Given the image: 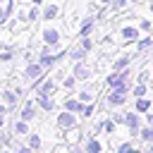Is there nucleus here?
<instances>
[{"label": "nucleus", "instance_id": "13", "mask_svg": "<svg viewBox=\"0 0 153 153\" xmlns=\"http://www.w3.org/2000/svg\"><path fill=\"white\" fill-rule=\"evenodd\" d=\"M124 124L131 129V134H139V115H134V112H124Z\"/></svg>", "mask_w": 153, "mask_h": 153}, {"label": "nucleus", "instance_id": "10", "mask_svg": "<svg viewBox=\"0 0 153 153\" xmlns=\"http://www.w3.org/2000/svg\"><path fill=\"white\" fill-rule=\"evenodd\" d=\"M65 110H69V112H74V115H81L84 112V103L79 100V98H65Z\"/></svg>", "mask_w": 153, "mask_h": 153}, {"label": "nucleus", "instance_id": "16", "mask_svg": "<svg viewBox=\"0 0 153 153\" xmlns=\"http://www.w3.org/2000/svg\"><path fill=\"white\" fill-rule=\"evenodd\" d=\"M67 55H69V57H72L74 62H81V60H84V57H86L88 53H86V50H84L81 45H76V48H72V50H67Z\"/></svg>", "mask_w": 153, "mask_h": 153}, {"label": "nucleus", "instance_id": "19", "mask_svg": "<svg viewBox=\"0 0 153 153\" xmlns=\"http://www.w3.org/2000/svg\"><path fill=\"white\" fill-rule=\"evenodd\" d=\"M127 65H129V55H122L112 62V72H122V69H127Z\"/></svg>", "mask_w": 153, "mask_h": 153}, {"label": "nucleus", "instance_id": "34", "mask_svg": "<svg viewBox=\"0 0 153 153\" xmlns=\"http://www.w3.org/2000/svg\"><path fill=\"white\" fill-rule=\"evenodd\" d=\"M14 153H33V148H31V146L26 143V146H19V148H17Z\"/></svg>", "mask_w": 153, "mask_h": 153}, {"label": "nucleus", "instance_id": "28", "mask_svg": "<svg viewBox=\"0 0 153 153\" xmlns=\"http://www.w3.org/2000/svg\"><path fill=\"white\" fill-rule=\"evenodd\" d=\"M93 110H96V105H93V103H86V105H84L81 117H91V115H93Z\"/></svg>", "mask_w": 153, "mask_h": 153}, {"label": "nucleus", "instance_id": "43", "mask_svg": "<svg viewBox=\"0 0 153 153\" xmlns=\"http://www.w3.org/2000/svg\"><path fill=\"white\" fill-rule=\"evenodd\" d=\"M148 122H151V124H153V115H148Z\"/></svg>", "mask_w": 153, "mask_h": 153}, {"label": "nucleus", "instance_id": "1", "mask_svg": "<svg viewBox=\"0 0 153 153\" xmlns=\"http://www.w3.org/2000/svg\"><path fill=\"white\" fill-rule=\"evenodd\" d=\"M24 76L31 81V86H36V84H41L43 79H45V67L36 60V62H29L26 67H24Z\"/></svg>", "mask_w": 153, "mask_h": 153}, {"label": "nucleus", "instance_id": "36", "mask_svg": "<svg viewBox=\"0 0 153 153\" xmlns=\"http://www.w3.org/2000/svg\"><path fill=\"white\" fill-rule=\"evenodd\" d=\"M141 29H143V31H148V29H151V22H148V19H143V22H141Z\"/></svg>", "mask_w": 153, "mask_h": 153}, {"label": "nucleus", "instance_id": "20", "mask_svg": "<svg viewBox=\"0 0 153 153\" xmlns=\"http://www.w3.org/2000/svg\"><path fill=\"white\" fill-rule=\"evenodd\" d=\"M81 103H91L93 100V86H86L84 91H79V96H76Z\"/></svg>", "mask_w": 153, "mask_h": 153}, {"label": "nucleus", "instance_id": "33", "mask_svg": "<svg viewBox=\"0 0 153 153\" xmlns=\"http://www.w3.org/2000/svg\"><path fill=\"white\" fill-rule=\"evenodd\" d=\"M143 93H146V86H143V84L134 86V96H143Z\"/></svg>", "mask_w": 153, "mask_h": 153}, {"label": "nucleus", "instance_id": "7", "mask_svg": "<svg viewBox=\"0 0 153 153\" xmlns=\"http://www.w3.org/2000/svg\"><path fill=\"white\" fill-rule=\"evenodd\" d=\"M2 103L12 110V108H17V103H19V93L14 91V88H2Z\"/></svg>", "mask_w": 153, "mask_h": 153}, {"label": "nucleus", "instance_id": "45", "mask_svg": "<svg viewBox=\"0 0 153 153\" xmlns=\"http://www.w3.org/2000/svg\"><path fill=\"white\" fill-rule=\"evenodd\" d=\"M151 12H153V2H151Z\"/></svg>", "mask_w": 153, "mask_h": 153}, {"label": "nucleus", "instance_id": "35", "mask_svg": "<svg viewBox=\"0 0 153 153\" xmlns=\"http://www.w3.org/2000/svg\"><path fill=\"white\" fill-rule=\"evenodd\" d=\"M55 153H72V148H67V146H60V148H55Z\"/></svg>", "mask_w": 153, "mask_h": 153}, {"label": "nucleus", "instance_id": "48", "mask_svg": "<svg viewBox=\"0 0 153 153\" xmlns=\"http://www.w3.org/2000/svg\"><path fill=\"white\" fill-rule=\"evenodd\" d=\"M131 2H136V0H131Z\"/></svg>", "mask_w": 153, "mask_h": 153}, {"label": "nucleus", "instance_id": "22", "mask_svg": "<svg viewBox=\"0 0 153 153\" xmlns=\"http://www.w3.org/2000/svg\"><path fill=\"white\" fill-rule=\"evenodd\" d=\"M12 60H14V53H12V48H10V50H0V62H2V65L12 62Z\"/></svg>", "mask_w": 153, "mask_h": 153}, {"label": "nucleus", "instance_id": "39", "mask_svg": "<svg viewBox=\"0 0 153 153\" xmlns=\"http://www.w3.org/2000/svg\"><path fill=\"white\" fill-rule=\"evenodd\" d=\"M2 127H5V117H0V129H2Z\"/></svg>", "mask_w": 153, "mask_h": 153}, {"label": "nucleus", "instance_id": "30", "mask_svg": "<svg viewBox=\"0 0 153 153\" xmlns=\"http://www.w3.org/2000/svg\"><path fill=\"white\" fill-rule=\"evenodd\" d=\"M127 2H129V0H112V2H110V7H112V10L117 12V10H122V7L127 5Z\"/></svg>", "mask_w": 153, "mask_h": 153}, {"label": "nucleus", "instance_id": "12", "mask_svg": "<svg viewBox=\"0 0 153 153\" xmlns=\"http://www.w3.org/2000/svg\"><path fill=\"white\" fill-rule=\"evenodd\" d=\"M93 26H96V17H86V19H84V24H81V29H79V38H84V36H91Z\"/></svg>", "mask_w": 153, "mask_h": 153}, {"label": "nucleus", "instance_id": "27", "mask_svg": "<svg viewBox=\"0 0 153 153\" xmlns=\"http://www.w3.org/2000/svg\"><path fill=\"white\" fill-rule=\"evenodd\" d=\"M148 108H151V100H143V98H141V100L136 103V110H139V112H146Z\"/></svg>", "mask_w": 153, "mask_h": 153}, {"label": "nucleus", "instance_id": "6", "mask_svg": "<svg viewBox=\"0 0 153 153\" xmlns=\"http://www.w3.org/2000/svg\"><path fill=\"white\" fill-rule=\"evenodd\" d=\"M72 74H74L79 81H86V79L91 76V67H88V65H84V60H81V62H74V69H72Z\"/></svg>", "mask_w": 153, "mask_h": 153}, {"label": "nucleus", "instance_id": "26", "mask_svg": "<svg viewBox=\"0 0 153 153\" xmlns=\"http://www.w3.org/2000/svg\"><path fill=\"white\" fill-rule=\"evenodd\" d=\"M139 134H141V139H143V141H153V124H151V127H146V129H141Z\"/></svg>", "mask_w": 153, "mask_h": 153}, {"label": "nucleus", "instance_id": "5", "mask_svg": "<svg viewBox=\"0 0 153 153\" xmlns=\"http://www.w3.org/2000/svg\"><path fill=\"white\" fill-rule=\"evenodd\" d=\"M33 91H36V96H53V91H55V79H43L41 84L33 86Z\"/></svg>", "mask_w": 153, "mask_h": 153}, {"label": "nucleus", "instance_id": "17", "mask_svg": "<svg viewBox=\"0 0 153 153\" xmlns=\"http://www.w3.org/2000/svg\"><path fill=\"white\" fill-rule=\"evenodd\" d=\"M29 146H31L33 151H41L43 139H41V134H38V131H29Z\"/></svg>", "mask_w": 153, "mask_h": 153}, {"label": "nucleus", "instance_id": "25", "mask_svg": "<svg viewBox=\"0 0 153 153\" xmlns=\"http://www.w3.org/2000/svg\"><path fill=\"white\" fill-rule=\"evenodd\" d=\"M79 45H81V48H84V50H86V53H91V50H93V41H91V38H88V36H84V38H81V41H79Z\"/></svg>", "mask_w": 153, "mask_h": 153}, {"label": "nucleus", "instance_id": "23", "mask_svg": "<svg viewBox=\"0 0 153 153\" xmlns=\"http://www.w3.org/2000/svg\"><path fill=\"white\" fill-rule=\"evenodd\" d=\"M76 81H79V79H76L74 74H69V76H65V79H62V86H65V88H74V86H76Z\"/></svg>", "mask_w": 153, "mask_h": 153}, {"label": "nucleus", "instance_id": "24", "mask_svg": "<svg viewBox=\"0 0 153 153\" xmlns=\"http://www.w3.org/2000/svg\"><path fill=\"white\" fill-rule=\"evenodd\" d=\"M26 17H29V24H31V22H36V19L41 17V12H38V5H33V7L26 12Z\"/></svg>", "mask_w": 153, "mask_h": 153}, {"label": "nucleus", "instance_id": "44", "mask_svg": "<svg viewBox=\"0 0 153 153\" xmlns=\"http://www.w3.org/2000/svg\"><path fill=\"white\" fill-rule=\"evenodd\" d=\"M146 153H153V146H151V148H148V151H146Z\"/></svg>", "mask_w": 153, "mask_h": 153}, {"label": "nucleus", "instance_id": "32", "mask_svg": "<svg viewBox=\"0 0 153 153\" xmlns=\"http://www.w3.org/2000/svg\"><path fill=\"white\" fill-rule=\"evenodd\" d=\"M103 129H105L108 134H112V131H115V122H112V120H108V122H103Z\"/></svg>", "mask_w": 153, "mask_h": 153}, {"label": "nucleus", "instance_id": "18", "mask_svg": "<svg viewBox=\"0 0 153 153\" xmlns=\"http://www.w3.org/2000/svg\"><path fill=\"white\" fill-rule=\"evenodd\" d=\"M84 151H86V153H100V151H103V146H100V141L93 136V139H88V141H86Z\"/></svg>", "mask_w": 153, "mask_h": 153}, {"label": "nucleus", "instance_id": "3", "mask_svg": "<svg viewBox=\"0 0 153 153\" xmlns=\"http://www.w3.org/2000/svg\"><path fill=\"white\" fill-rule=\"evenodd\" d=\"M41 38H43V43H48V45H57V43L62 41V31H60L57 26L48 24V26L41 29Z\"/></svg>", "mask_w": 153, "mask_h": 153}, {"label": "nucleus", "instance_id": "11", "mask_svg": "<svg viewBox=\"0 0 153 153\" xmlns=\"http://www.w3.org/2000/svg\"><path fill=\"white\" fill-rule=\"evenodd\" d=\"M12 134H14L17 139H22V136H29V122L19 117V120L14 122V127H12Z\"/></svg>", "mask_w": 153, "mask_h": 153}, {"label": "nucleus", "instance_id": "21", "mask_svg": "<svg viewBox=\"0 0 153 153\" xmlns=\"http://www.w3.org/2000/svg\"><path fill=\"white\" fill-rule=\"evenodd\" d=\"M148 48H153V38H141V41L136 43V50H139V53H143V50H148Z\"/></svg>", "mask_w": 153, "mask_h": 153}, {"label": "nucleus", "instance_id": "37", "mask_svg": "<svg viewBox=\"0 0 153 153\" xmlns=\"http://www.w3.org/2000/svg\"><path fill=\"white\" fill-rule=\"evenodd\" d=\"M29 2H31V5H38V7H41V5L45 2V0H29Z\"/></svg>", "mask_w": 153, "mask_h": 153}, {"label": "nucleus", "instance_id": "42", "mask_svg": "<svg viewBox=\"0 0 153 153\" xmlns=\"http://www.w3.org/2000/svg\"><path fill=\"white\" fill-rule=\"evenodd\" d=\"M0 153H14V151H10V148H2V151H0Z\"/></svg>", "mask_w": 153, "mask_h": 153}, {"label": "nucleus", "instance_id": "29", "mask_svg": "<svg viewBox=\"0 0 153 153\" xmlns=\"http://www.w3.org/2000/svg\"><path fill=\"white\" fill-rule=\"evenodd\" d=\"M7 19H10V14H7L5 5H0V26H5V24H7Z\"/></svg>", "mask_w": 153, "mask_h": 153}, {"label": "nucleus", "instance_id": "9", "mask_svg": "<svg viewBox=\"0 0 153 153\" xmlns=\"http://www.w3.org/2000/svg\"><path fill=\"white\" fill-rule=\"evenodd\" d=\"M55 17H60V5H57V2H50V5H45V7H43V12H41V19H45V22H53Z\"/></svg>", "mask_w": 153, "mask_h": 153}, {"label": "nucleus", "instance_id": "38", "mask_svg": "<svg viewBox=\"0 0 153 153\" xmlns=\"http://www.w3.org/2000/svg\"><path fill=\"white\" fill-rule=\"evenodd\" d=\"M72 153H86L84 148H72Z\"/></svg>", "mask_w": 153, "mask_h": 153}, {"label": "nucleus", "instance_id": "46", "mask_svg": "<svg viewBox=\"0 0 153 153\" xmlns=\"http://www.w3.org/2000/svg\"><path fill=\"white\" fill-rule=\"evenodd\" d=\"M2 2H5V0H0V5H2Z\"/></svg>", "mask_w": 153, "mask_h": 153}, {"label": "nucleus", "instance_id": "15", "mask_svg": "<svg viewBox=\"0 0 153 153\" xmlns=\"http://www.w3.org/2000/svg\"><path fill=\"white\" fill-rule=\"evenodd\" d=\"M120 33H122L124 41H136V38H139V29H136V26H122Z\"/></svg>", "mask_w": 153, "mask_h": 153}, {"label": "nucleus", "instance_id": "4", "mask_svg": "<svg viewBox=\"0 0 153 153\" xmlns=\"http://www.w3.org/2000/svg\"><path fill=\"white\" fill-rule=\"evenodd\" d=\"M19 117L26 120V122L36 120V117H38V105H36V100H26L24 108H22V112H19Z\"/></svg>", "mask_w": 153, "mask_h": 153}, {"label": "nucleus", "instance_id": "47", "mask_svg": "<svg viewBox=\"0 0 153 153\" xmlns=\"http://www.w3.org/2000/svg\"><path fill=\"white\" fill-rule=\"evenodd\" d=\"M134 153H141V151H134Z\"/></svg>", "mask_w": 153, "mask_h": 153}, {"label": "nucleus", "instance_id": "31", "mask_svg": "<svg viewBox=\"0 0 153 153\" xmlns=\"http://www.w3.org/2000/svg\"><path fill=\"white\" fill-rule=\"evenodd\" d=\"M134 151H136V148H134L131 143H122V146L117 148V153H134Z\"/></svg>", "mask_w": 153, "mask_h": 153}, {"label": "nucleus", "instance_id": "41", "mask_svg": "<svg viewBox=\"0 0 153 153\" xmlns=\"http://www.w3.org/2000/svg\"><path fill=\"white\" fill-rule=\"evenodd\" d=\"M2 148H5V141H2V136H0V151H2Z\"/></svg>", "mask_w": 153, "mask_h": 153}, {"label": "nucleus", "instance_id": "14", "mask_svg": "<svg viewBox=\"0 0 153 153\" xmlns=\"http://www.w3.org/2000/svg\"><path fill=\"white\" fill-rule=\"evenodd\" d=\"M127 100V96H124V91H110V96H108V105H122Z\"/></svg>", "mask_w": 153, "mask_h": 153}, {"label": "nucleus", "instance_id": "40", "mask_svg": "<svg viewBox=\"0 0 153 153\" xmlns=\"http://www.w3.org/2000/svg\"><path fill=\"white\" fill-rule=\"evenodd\" d=\"M98 2H100V5H108V2H112V0H98Z\"/></svg>", "mask_w": 153, "mask_h": 153}, {"label": "nucleus", "instance_id": "8", "mask_svg": "<svg viewBox=\"0 0 153 153\" xmlns=\"http://www.w3.org/2000/svg\"><path fill=\"white\" fill-rule=\"evenodd\" d=\"M36 105L43 112H53L55 110V98L53 96H36Z\"/></svg>", "mask_w": 153, "mask_h": 153}, {"label": "nucleus", "instance_id": "2", "mask_svg": "<svg viewBox=\"0 0 153 153\" xmlns=\"http://www.w3.org/2000/svg\"><path fill=\"white\" fill-rule=\"evenodd\" d=\"M55 124L60 131H69V129H76V115L69 112V110H62L57 117H55Z\"/></svg>", "mask_w": 153, "mask_h": 153}]
</instances>
